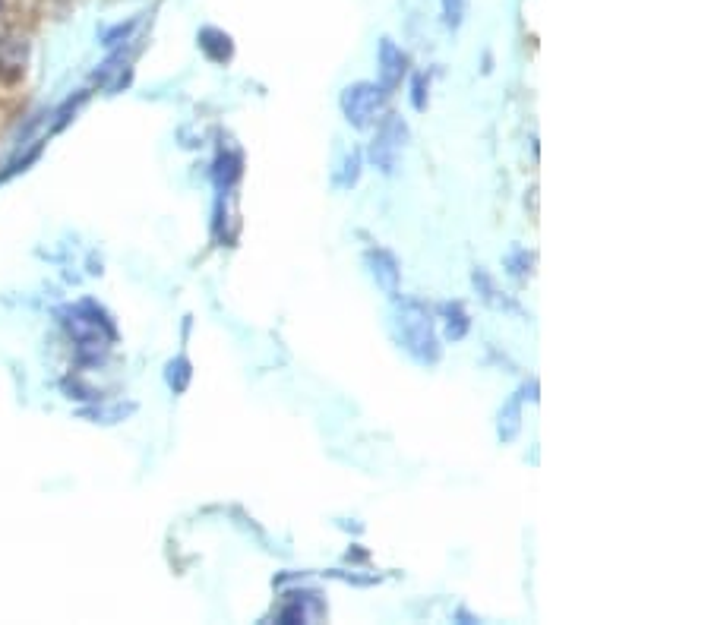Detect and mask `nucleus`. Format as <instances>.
Masks as SVG:
<instances>
[{
    "mask_svg": "<svg viewBox=\"0 0 711 625\" xmlns=\"http://www.w3.org/2000/svg\"><path fill=\"white\" fill-rule=\"evenodd\" d=\"M395 326H399L402 345L414 360L437 364L440 341H437V332H433V316L427 313V307H421L418 300H402L399 310H395Z\"/></svg>",
    "mask_w": 711,
    "mask_h": 625,
    "instance_id": "obj_1",
    "label": "nucleus"
},
{
    "mask_svg": "<svg viewBox=\"0 0 711 625\" xmlns=\"http://www.w3.org/2000/svg\"><path fill=\"white\" fill-rule=\"evenodd\" d=\"M386 89L377 86V83H354L342 92L339 98V105H342V114L351 127H370L373 120H377V114L383 111V102H386Z\"/></svg>",
    "mask_w": 711,
    "mask_h": 625,
    "instance_id": "obj_2",
    "label": "nucleus"
},
{
    "mask_svg": "<svg viewBox=\"0 0 711 625\" xmlns=\"http://www.w3.org/2000/svg\"><path fill=\"white\" fill-rule=\"evenodd\" d=\"M408 139V127L399 114H386V120L377 130V139L370 143V161L377 165L383 174H392L395 165H399V155H402V146Z\"/></svg>",
    "mask_w": 711,
    "mask_h": 625,
    "instance_id": "obj_3",
    "label": "nucleus"
},
{
    "mask_svg": "<svg viewBox=\"0 0 711 625\" xmlns=\"http://www.w3.org/2000/svg\"><path fill=\"white\" fill-rule=\"evenodd\" d=\"M380 86L386 92L399 89L402 86V76L408 73V57L405 51L392 42V38H380Z\"/></svg>",
    "mask_w": 711,
    "mask_h": 625,
    "instance_id": "obj_4",
    "label": "nucleus"
},
{
    "mask_svg": "<svg viewBox=\"0 0 711 625\" xmlns=\"http://www.w3.org/2000/svg\"><path fill=\"white\" fill-rule=\"evenodd\" d=\"M367 259V266L373 272V278H377V285L389 294V297H399V278H402V269H399V262H395V256L389 250H367L364 253Z\"/></svg>",
    "mask_w": 711,
    "mask_h": 625,
    "instance_id": "obj_5",
    "label": "nucleus"
},
{
    "mask_svg": "<svg viewBox=\"0 0 711 625\" xmlns=\"http://www.w3.org/2000/svg\"><path fill=\"white\" fill-rule=\"evenodd\" d=\"M196 42H200V51L212 60V64H228L234 57V42L222 29L206 26V29H200V35H196Z\"/></svg>",
    "mask_w": 711,
    "mask_h": 625,
    "instance_id": "obj_6",
    "label": "nucleus"
},
{
    "mask_svg": "<svg viewBox=\"0 0 711 625\" xmlns=\"http://www.w3.org/2000/svg\"><path fill=\"white\" fill-rule=\"evenodd\" d=\"M26 54H29V45H26L23 35L0 38V70H4L7 76H19V73H23Z\"/></svg>",
    "mask_w": 711,
    "mask_h": 625,
    "instance_id": "obj_7",
    "label": "nucleus"
},
{
    "mask_svg": "<svg viewBox=\"0 0 711 625\" xmlns=\"http://www.w3.org/2000/svg\"><path fill=\"white\" fill-rule=\"evenodd\" d=\"M244 161H241V155L237 152H225V155H219V161H215V187H219L222 193H228L237 180H241V174H244Z\"/></svg>",
    "mask_w": 711,
    "mask_h": 625,
    "instance_id": "obj_8",
    "label": "nucleus"
},
{
    "mask_svg": "<svg viewBox=\"0 0 711 625\" xmlns=\"http://www.w3.org/2000/svg\"><path fill=\"white\" fill-rule=\"evenodd\" d=\"M522 398H525V389L512 395V401L500 411V439L503 442H512L522 430Z\"/></svg>",
    "mask_w": 711,
    "mask_h": 625,
    "instance_id": "obj_9",
    "label": "nucleus"
},
{
    "mask_svg": "<svg viewBox=\"0 0 711 625\" xmlns=\"http://www.w3.org/2000/svg\"><path fill=\"white\" fill-rule=\"evenodd\" d=\"M474 288L481 291L484 304L497 307V310H516V304H512V300H506V297L497 291V285H493V278H490L484 269H474Z\"/></svg>",
    "mask_w": 711,
    "mask_h": 625,
    "instance_id": "obj_10",
    "label": "nucleus"
},
{
    "mask_svg": "<svg viewBox=\"0 0 711 625\" xmlns=\"http://www.w3.org/2000/svg\"><path fill=\"white\" fill-rule=\"evenodd\" d=\"M443 316H446V338L449 341H462L471 329V319L465 313L462 304H446L443 307Z\"/></svg>",
    "mask_w": 711,
    "mask_h": 625,
    "instance_id": "obj_11",
    "label": "nucleus"
},
{
    "mask_svg": "<svg viewBox=\"0 0 711 625\" xmlns=\"http://www.w3.org/2000/svg\"><path fill=\"white\" fill-rule=\"evenodd\" d=\"M168 382H171V389L174 392H184L187 389V382H190V364L181 357V360H171L168 364Z\"/></svg>",
    "mask_w": 711,
    "mask_h": 625,
    "instance_id": "obj_12",
    "label": "nucleus"
},
{
    "mask_svg": "<svg viewBox=\"0 0 711 625\" xmlns=\"http://www.w3.org/2000/svg\"><path fill=\"white\" fill-rule=\"evenodd\" d=\"M465 0H443V23L449 29H459L462 19H465Z\"/></svg>",
    "mask_w": 711,
    "mask_h": 625,
    "instance_id": "obj_13",
    "label": "nucleus"
},
{
    "mask_svg": "<svg viewBox=\"0 0 711 625\" xmlns=\"http://www.w3.org/2000/svg\"><path fill=\"white\" fill-rule=\"evenodd\" d=\"M345 177H342V184L345 187H351L354 184V180H358V174H361V152H351L348 155V161H345Z\"/></svg>",
    "mask_w": 711,
    "mask_h": 625,
    "instance_id": "obj_14",
    "label": "nucleus"
},
{
    "mask_svg": "<svg viewBox=\"0 0 711 625\" xmlns=\"http://www.w3.org/2000/svg\"><path fill=\"white\" fill-rule=\"evenodd\" d=\"M411 102H414V111H424L427 108V98H424V76H414V86H411Z\"/></svg>",
    "mask_w": 711,
    "mask_h": 625,
    "instance_id": "obj_15",
    "label": "nucleus"
},
{
    "mask_svg": "<svg viewBox=\"0 0 711 625\" xmlns=\"http://www.w3.org/2000/svg\"><path fill=\"white\" fill-rule=\"evenodd\" d=\"M133 26H136V19H130V23H127V26H124V23H121V26H114V29H111L108 35H105V45H114V42H117V38H127V35L133 32Z\"/></svg>",
    "mask_w": 711,
    "mask_h": 625,
    "instance_id": "obj_16",
    "label": "nucleus"
}]
</instances>
